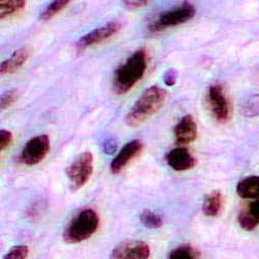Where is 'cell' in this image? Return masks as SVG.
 Returning a JSON list of instances; mask_svg holds the SVG:
<instances>
[{
    "mask_svg": "<svg viewBox=\"0 0 259 259\" xmlns=\"http://www.w3.org/2000/svg\"><path fill=\"white\" fill-rule=\"evenodd\" d=\"M148 64L146 50L135 51L115 70L112 77V88L117 95H124L131 91L143 78Z\"/></svg>",
    "mask_w": 259,
    "mask_h": 259,
    "instance_id": "obj_1",
    "label": "cell"
},
{
    "mask_svg": "<svg viewBox=\"0 0 259 259\" xmlns=\"http://www.w3.org/2000/svg\"><path fill=\"white\" fill-rule=\"evenodd\" d=\"M241 111L246 117H256L259 115V95L248 97L241 107Z\"/></svg>",
    "mask_w": 259,
    "mask_h": 259,
    "instance_id": "obj_19",
    "label": "cell"
},
{
    "mask_svg": "<svg viewBox=\"0 0 259 259\" xmlns=\"http://www.w3.org/2000/svg\"><path fill=\"white\" fill-rule=\"evenodd\" d=\"M179 73L176 69H169L164 75V82L168 86H174L178 81Z\"/></svg>",
    "mask_w": 259,
    "mask_h": 259,
    "instance_id": "obj_26",
    "label": "cell"
},
{
    "mask_svg": "<svg viewBox=\"0 0 259 259\" xmlns=\"http://www.w3.org/2000/svg\"><path fill=\"white\" fill-rule=\"evenodd\" d=\"M122 28L121 23L118 21H111L108 22L103 26H100L99 28H96L92 30L91 32L84 34L77 42H76V50L77 52L84 51L90 47H93L95 45H99L103 41H106L109 38L113 37L115 34H117Z\"/></svg>",
    "mask_w": 259,
    "mask_h": 259,
    "instance_id": "obj_8",
    "label": "cell"
},
{
    "mask_svg": "<svg viewBox=\"0 0 259 259\" xmlns=\"http://www.w3.org/2000/svg\"><path fill=\"white\" fill-rule=\"evenodd\" d=\"M94 172V156L91 152H84L77 157L67 168L66 174L70 182V189L76 192L89 183Z\"/></svg>",
    "mask_w": 259,
    "mask_h": 259,
    "instance_id": "obj_5",
    "label": "cell"
},
{
    "mask_svg": "<svg viewBox=\"0 0 259 259\" xmlns=\"http://www.w3.org/2000/svg\"><path fill=\"white\" fill-rule=\"evenodd\" d=\"M30 51L27 47H22L16 50L8 59H6L0 67V73L3 76L12 75L22 68L29 58Z\"/></svg>",
    "mask_w": 259,
    "mask_h": 259,
    "instance_id": "obj_13",
    "label": "cell"
},
{
    "mask_svg": "<svg viewBox=\"0 0 259 259\" xmlns=\"http://www.w3.org/2000/svg\"><path fill=\"white\" fill-rule=\"evenodd\" d=\"M166 162L170 168L176 171H187L195 167L197 161L195 157L185 147L171 149L166 155Z\"/></svg>",
    "mask_w": 259,
    "mask_h": 259,
    "instance_id": "obj_11",
    "label": "cell"
},
{
    "mask_svg": "<svg viewBox=\"0 0 259 259\" xmlns=\"http://www.w3.org/2000/svg\"><path fill=\"white\" fill-rule=\"evenodd\" d=\"M166 98L167 92L164 89L156 85L148 88L126 114L125 123L132 127L140 125L161 109Z\"/></svg>",
    "mask_w": 259,
    "mask_h": 259,
    "instance_id": "obj_2",
    "label": "cell"
},
{
    "mask_svg": "<svg viewBox=\"0 0 259 259\" xmlns=\"http://www.w3.org/2000/svg\"><path fill=\"white\" fill-rule=\"evenodd\" d=\"M223 195L220 191H212L204 197L202 210L207 217H217L223 208Z\"/></svg>",
    "mask_w": 259,
    "mask_h": 259,
    "instance_id": "obj_16",
    "label": "cell"
},
{
    "mask_svg": "<svg viewBox=\"0 0 259 259\" xmlns=\"http://www.w3.org/2000/svg\"><path fill=\"white\" fill-rule=\"evenodd\" d=\"M236 193L244 199H259V176L242 180L236 186Z\"/></svg>",
    "mask_w": 259,
    "mask_h": 259,
    "instance_id": "obj_15",
    "label": "cell"
},
{
    "mask_svg": "<svg viewBox=\"0 0 259 259\" xmlns=\"http://www.w3.org/2000/svg\"><path fill=\"white\" fill-rule=\"evenodd\" d=\"M71 3V0H53V2L41 12L39 19L41 21H49L62 10L66 9Z\"/></svg>",
    "mask_w": 259,
    "mask_h": 259,
    "instance_id": "obj_18",
    "label": "cell"
},
{
    "mask_svg": "<svg viewBox=\"0 0 259 259\" xmlns=\"http://www.w3.org/2000/svg\"><path fill=\"white\" fill-rule=\"evenodd\" d=\"M150 0H122V5L126 10L135 11L146 7Z\"/></svg>",
    "mask_w": 259,
    "mask_h": 259,
    "instance_id": "obj_24",
    "label": "cell"
},
{
    "mask_svg": "<svg viewBox=\"0 0 259 259\" xmlns=\"http://www.w3.org/2000/svg\"><path fill=\"white\" fill-rule=\"evenodd\" d=\"M239 223L245 230L251 231L259 224V199L249 203L239 214Z\"/></svg>",
    "mask_w": 259,
    "mask_h": 259,
    "instance_id": "obj_14",
    "label": "cell"
},
{
    "mask_svg": "<svg viewBox=\"0 0 259 259\" xmlns=\"http://www.w3.org/2000/svg\"><path fill=\"white\" fill-rule=\"evenodd\" d=\"M19 98V93L17 90H10L2 96V100H0V107H2V110L8 109L11 107Z\"/></svg>",
    "mask_w": 259,
    "mask_h": 259,
    "instance_id": "obj_23",
    "label": "cell"
},
{
    "mask_svg": "<svg viewBox=\"0 0 259 259\" xmlns=\"http://www.w3.org/2000/svg\"><path fill=\"white\" fill-rule=\"evenodd\" d=\"M50 149V139L48 135H38L31 138L20 155V162L26 166H33L45 159Z\"/></svg>",
    "mask_w": 259,
    "mask_h": 259,
    "instance_id": "obj_7",
    "label": "cell"
},
{
    "mask_svg": "<svg viewBox=\"0 0 259 259\" xmlns=\"http://www.w3.org/2000/svg\"><path fill=\"white\" fill-rule=\"evenodd\" d=\"M169 259H199V253L190 245H182L171 251Z\"/></svg>",
    "mask_w": 259,
    "mask_h": 259,
    "instance_id": "obj_21",
    "label": "cell"
},
{
    "mask_svg": "<svg viewBox=\"0 0 259 259\" xmlns=\"http://www.w3.org/2000/svg\"><path fill=\"white\" fill-rule=\"evenodd\" d=\"M26 6V0H0V17L6 19L20 11Z\"/></svg>",
    "mask_w": 259,
    "mask_h": 259,
    "instance_id": "obj_17",
    "label": "cell"
},
{
    "mask_svg": "<svg viewBox=\"0 0 259 259\" xmlns=\"http://www.w3.org/2000/svg\"><path fill=\"white\" fill-rule=\"evenodd\" d=\"M140 221L145 227L149 229H158L163 225V220L161 215L149 209H144L141 212Z\"/></svg>",
    "mask_w": 259,
    "mask_h": 259,
    "instance_id": "obj_20",
    "label": "cell"
},
{
    "mask_svg": "<svg viewBox=\"0 0 259 259\" xmlns=\"http://www.w3.org/2000/svg\"><path fill=\"white\" fill-rule=\"evenodd\" d=\"M206 102L213 118L219 123H226L231 117V107L225 94L223 85L211 84L206 96Z\"/></svg>",
    "mask_w": 259,
    "mask_h": 259,
    "instance_id": "obj_6",
    "label": "cell"
},
{
    "mask_svg": "<svg viewBox=\"0 0 259 259\" xmlns=\"http://www.w3.org/2000/svg\"><path fill=\"white\" fill-rule=\"evenodd\" d=\"M100 225L99 214L93 208H85L79 211L70 221L63 231V241L67 244H79L97 232Z\"/></svg>",
    "mask_w": 259,
    "mask_h": 259,
    "instance_id": "obj_3",
    "label": "cell"
},
{
    "mask_svg": "<svg viewBox=\"0 0 259 259\" xmlns=\"http://www.w3.org/2000/svg\"><path fill=\"white\" fill-rule=\"evenodd\" d=\"M176 140L179 144H189L197 138V124L191 115H186L176 124L174 128Z\"/></svg>",
    "mask_w": 259,
    "mask_h": 259,
    "instance_id": "obj_12",
    "label": "cell"
},
{
    "mask_svg": "<svg viewBox=\"0 0 259 259\" xmlns=\"http://www.w3.org/2000/svg\"><path fill=\"white\" fill-rule=\"evenodd\" d=\"M13 141V134L10 132L9 130H2L0 131V149L2 152H4L5 149H7Z\"/></svg>",
    "mask_w": 259,
    "mask_h": 259,
    "instance_id": "obj_25",
    "label": "cell"
},
{
    "mask_svg": "<svg viewBox=\"0 0 259 259\" xmlns=\"http://www.w3.org/2000/svg\"><path fill=\"white\" fill-rule=\"evenodd\" d=\"M105 147H107V148H105L106 152L108 154H111V153H113V150H115V148H116V143L113 139H110V140L106 141Z\"/></svg>",
    "mask_w": 259,
    "mask_h": 259,
    "instance_id": "obj_27",
    "label": "cell"
},
{
    "mask_svg": "<svg viewBox=\"0 0 259 259\" xmlns=\"http://www.w3.org/2000/svg\"><path fill=\"white\" fill-rule=\"evenodd\" d=\"M28 254L29 248L27 246H15L6 254L4 259H26Z\"/></svg>",
    "mask_w": 259,
    "mask_h": 259,
    "instance_id": "obj_22",
    "label": "cell"
},
{
    "mask_svg": "<svg viewBox=\"0 0 259 259\" xmlns=\"http://www.w3.org/2000/svg\"><path fill=\"white\" fill-rule=\"evenodd\" d=\"M149 246L143 241H125L113 249L110 259H148Z\"/></svg>",
    "mask_w": 259,
    "mask_h": 259,
    "instance_id": "obj_9",
    "label": "cell"
},
{
    "mask_svg": "<svg viewBox=\"0 0 259 259\" xmlns=\"http://www.w3.org/2000/svg\"><path fill=\"white\" fill-rule=\"evenodd\" d=\"M196 15V8L191 3L185 2L180 7L159 14L148 24V30L153 33L176 27L190 21Z\"/></svg>",
    "mask_w": 259,
    "mask_h": 259,
    "instance_id": "obj_4",
    "label": "cell"
},
{
    "mask_svg": "<svg viewBox=\"0 0 259 259\" xmlns=\"http://www.w3.org/2000/svg\"><path fill=\"white\" fill-rule=\"evenodd\" d=\"M144 149V142L135 139L127 142L112 160L110 164V170L113 175H118L130 164L133 159L137 158Z\"/></svg>",
    "mask_w": 259,
    "mask_h": 259,
    "instance_id": "obj_10",
    "label": "cell"
}]
</instances>
